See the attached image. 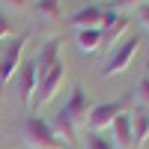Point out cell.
<instances>
[{
  "label": "cell",
  "instance_id": "1",
  "mask_svg": "<svg viewBox=\"0 0 149 149\" xmlns=\"http://www.w3.org/2000/svg\"><path fill=\"white\" fill-rule=\"evenodd\" d=\"M90 95H86V90L81 84H74L72 86V95H69V102L57 110V116L51 119V128H54V134L63 143H74L78 140V125L81 122H86V116H90Z\"/></svg>",
  "mask_w": 149,
  "mask_h": 149
},
{
  "label": "cell",
  "instance_id": "2",
  "mask_svg": "<svg viewBox=\"0 0 149 149\" xmlns=\"http://www.w3.org/2000/svg\"><path fill=\"white\" fill-rule=\"evenodd\" d=\"M21 137H24V146L27 149H63V140L54 134L51 122L42 119V116H27L24 119Z\"/></svg>",
  "mask_w": 149,
  "mask_h": 149
},
{
  "label": "cell",
  "instance_id": "3",
  "mask_svg": "<svg viewBox=\"0 0 149 149\" xmlns=\"http://www.w3.org/2000/svg\"><path fill=\"white\" fill-rule=\"evenodd\" d=\"M27 42H30V33H21L18 39H12L3 51H0V86L9 84V81L18 74V69H21V57H24Z\"/></svg>",
  "mask_w": 149,
  "mask_h": 149
},
{
  "label": "cell",
  "instance_id": "4",
  "mask_svg": "<svg viewBox=\"0 0 149 149\" xmlns=\"http://www.w3.org/2000/svg\"><path fill=\"white\" fill-rule=\"evenodd\" d=\"M66 81V63L60 60V63L39 78V86H36V98H33V107H42V104H51L54 102V95L60 93V86H63Z\"/></svg>",
  "mask_w": 149,
  "mask_h": 149
},
{
  "label": "cell",
  "instance_id": "5",
  "mask_svg": "<svg viewBox=\"0 0 149 149\" xmlns=\"http://www.w3.org/2000/svg\"><path fill=\"white\" fill-rule=\"evenodd\" d=\"M125 113V102H104V104H93L90 116H86V128L93 134H98L102 128H110L113 119Z\"/></svg>",
  "mask_w": 149,
  "mask_h": 149
},
{
  "label": "cell",
  "instance_id": "6",
  "mask_svg": "<svg viewBox=\"0 0 149 149\" xmlns=\"http://www.w3.org/2000/svg\"><path fill=\"white\" fill-rule=\"evenodd\" d=\"M140 36H131V39H125L113 54H110V60H107V66H104V78H116V74H122L128 69V63L134 60V54L140 51Z\"/></svg>",
  "mask_w": 149,
  "mask_h": 149
},
{
  "label": "cell",
  "instance_id": "7",
  "mask_svg": "<svg viewBox=\"0 0 149 149\" xmlns=\"http://www.w3.org/2000/svg\"><path fill=\"white\" fill-rule=\"evenodd\" d=\"M128 27V18L119 15L116 9L104 6V21H102V48H113V42L119 39Z\"/></svg>",
  "mask_w": 149,
  "mask_h": 149
},
{
  "label": "cell",
  "instance_id": "8",
  "mask_svg": "<svg viewBox=\"0 0 149 149\" xmlns=\"http://www.w3.org/2000/svg\"><path fill=\"white\" fill-rule=\"evenodd\" d=\"M102 21H104V6L102 3H90V6H84L72 15L74 30H102Z\"/></svg>",
  "mask_w": 149,
  "mask_h": 149
},
{
  "label": "cell",
  "instance_id": "9",
  "mask_svg": "<svg viewBox=\"0 0 149 149\" xmlns=\"http://www.w3.org/2000/svg\"><path fill=\"white\" fill-rule=\"evenodd\" d=\"M18 86H21V102L33 107V98H36V86H39V74H36V66L27 63L18 69Z\"/></svg>",
  "mask_w": 149,
  "mask_h": 149
},
{
  "label": "cell",
  "instance_id": "10",
  "mask_svg": "<svg viewBox=\"0 0 149 149\" xmlns=\"http://www.w3.org/2000/svg\"><path fill=\"white\" fill-rule=\"evenodd\" d=\"M60 63V39H51V42H45L42 45V51L36 54V60H33V66H36V74H48L54 66Z\"/></svg>",
  "mask_w": 149,
  "mask_h": 149
},
{
  "label": "cell",
  "instance_id": "11",
  "mask_svg": "<svg viewBox=\"0 0 149 149\" xmlns=\"http://www.w3.org/2000/svg\"><path fill=\"white\" fill-rule=\"evenodd\" d=\"M110 131H113V146L116 149H134V140H131V113L116 116L113 125H110Z\"/></svg>",
  "mask_w": 149,
  "mask_h": 149
},
{
  "label": "cell",
  "instance_id": "12",
  "mask_svg": "<svg viewBox=\"0 0 149 149\" xmlns=\"http://www.w3.org/2000/svg\"><path fill=\"white\" fill-rule=\"evenodd\" d=\"M131 140L137 149L149 140V110L143 107H137V113H131Z\"/></svg>",
  "mask_w": 149,
  "mask_h": 149
},
{
  "label": "cell",
  "instance_id": "13",
  "mask_svg": "<svg viewBox=\"0 0 149 149\" xmlns=\"http://www.w3.org/2000/svg\"><path fill=\"white\" fill-rule=\"evenodd\" d=\"M74 42H78L81 54H95V51H102V30H78Z\"/></svg>",
  "mask_w": 149,
  "mask_h": 149
},
{
  "label": "cell",
  "instance_id": "14",
  "mask_svg": "<svg viewBox=\"0 0 149 149\" xmlns=\"http://www.w3.org/2000/svg\"><path fill=\"white\" fill-rule=\"evenodd\" d=\"M36 12L48 21H60V0H36Z\"/></svg>",
  "mask_w": 149,
  "mask_h": 149
},
{
  "label": "cell",
  "instance_id": "15",
  "mask_svg": "<svg viewBox=\"0 0 149 149\" xmlns=\"http://www.w3.org/2000/svg\"><path fill=\"white\" fill-rule=\"evenodd\" d=\"M84 149H113V143H110V140H104L102 134L86 131V137H84Z\"/></svg>",
  "mask_w": 149,
  "mask_h": 149
},
{
  "label": "cell",
  "instance_id": "16",
  "mask_svg": "<svg viewBox=\"0 0 149 149\" xmlns=\"http://www.w3.org/2000/svg\"><path fill=\"white\" fill-rule=\"evenodd\" d=\"M134 98H137V104H140L143 110H149V74H146V78H140L137 90H134Z\"/></svg>",
  "mask_w": 149,
  "mask_h": 149
},
{
  "label": "cell",
  "instance_id": "17",
  "mask_svg": "<svg viewBox=\"0 0 149 149\" xmlns=\"http://www.w3.org/2000/svg\"><path fill=\"white\" fill-rule=\"evenodd\" d=\"M137 18H140V24L146 27V33H149V0L137 6Z\"/></svg>",
  "mask_w": 149,
  "mask_h": 149
},
{
  "label": "cell",
  "instance_id": "18",
  "mask_svg": "<svg viewBox=\"0 0 149 149\" xmlns=\"http://www.w3.org/2000/svg\"><path fill=\"white\" fill-rule=\"evenodd\" d=\"M140 3H146V0H113V3H110V9H128V6H140Z\"/></svg>",
  "mask_w": 149,
  "mask_h": 149
},
{
  "label": "cell",
  "instance_id": "19",
  "mask_svg": "<svg viewBox=\"0 0 149 149\" xmlns=\"http://www.w3.org/2000/svg\"><path fill=\"white\" fill-rule=\"evenodd\" d=\"M9 36H12V24H9V18H6V15H0V42L9 39Z\"/></svg>",
  "mask_w": 149,
  "mask_h": 149
},
{
  "label": "cell",
  "instance_id": "20",
  "mask_svg": "<svg viewBox=\"0 0 149 149\" xmlns=\"http://www.w3.org/2000/svg\"><path fill=\"white\" fill-rule=\"evenodd\" d=\"M6 3L15 6V9H24V6H27V0H6Z\"/></svg>",
  "mask_w": 149,
  "mask_h": 149
},
{
  "label": "cell",
  "instance_id": "21",
  "mask_svg": "<svg viewBox=\"0 0 149 149\" xmlns=\"http://www.w3.org/2000/svg\"><path fill=\"white\" fill-rule=\"evenodd\" d=\"M104 3H107V6H110V3H113V0H104Z\"/></svg>",
  "mask_w": 149,
  "mask_h": 149
},
{
  "label": "cell",
  "instance_id": "22",
  "mask_svg": "<svg viewBox=\"0 0 149 149\" xmlns=\"http://www.w3.org/2000/svg\"><path fill=\"white\" fill-rule=\"evenodd\" d=\"M69 149H74V146H69Z\"/></svg>",
  "mask_w": 149,
  "mask_h": 149
}]
</instances>
